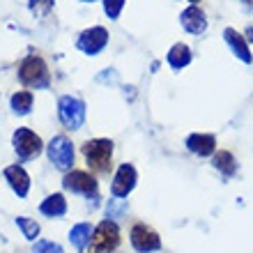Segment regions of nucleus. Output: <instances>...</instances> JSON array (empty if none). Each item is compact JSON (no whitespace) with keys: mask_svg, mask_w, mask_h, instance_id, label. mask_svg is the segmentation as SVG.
<instances>
[{"mask_svg":"<svg viewBox=\"0 0 253 253\" xmlns=\"http://www.w3.org/2000/svg\"><path fill=\"white\" fill-rule=\"evenodd\" d=\"M223 40H226V44L230 46V51H233L242 62H251L253 60L251 51H249V42L244 40V35H240L235 28H226V30H223Z\"/></svg>","mask_w":253,"mask_h":253,"instance_id":"ddd939ff","label":"nucleus"},{"mask_svg":"<svg viewBox=\"0 0 253 253\" xmlns=\"http://www.w3.org/2000/svg\"><path fill=\"white\" fill-rule=\"evenodd\" d=\"M131 247L138 253H152V251H159L161 249V240L150 226L136 223V226L131 228Z\"/></svg>","mask_w":253,"mask_h":253,"instance_id":"1a4fd4ad","label":"nucleus"},{"mask_svg":"<svg viewBox=\"0 0 253 253\" xmlns=\"http://www.w3.org/2000/svg\"><path fill=\"white\" fill-rule=\"evenodd\" d=\"M55 0H30L28 2V7H30V12L37 16V19H44V16H48V12L53 9Z\"/></svg>","mask_w":253,"mask_h":253,"instance_id":"412c9836","label":"nucleus"},{"mask_svg":"<svg viewBox=\"0 0 253 253\" xmlns=\"http://www.w3.org/2000/svg\"><path fill=\"white\" fill-rule=\"evenodd\" d=\"M120 244V228L115 226V221L106 219L101 221L99 226L92 230V237H90V251L87 253H113Z\"/></svg>","mask_w":253,"mask_h":253,"instance_id":"f03ea898","label":"nucleus"},{"mask_svg":"<svg viewBox=\"0 0 253 253\" xmlns=\"http://www.w3.org/2000/svg\"><path fill=\"white\" fill-rule=\"evenodd\" d=\"M16 226L21 228V233H23V237L30 242L37 240V235H40V223L35 219H28V216H16Z\"/></svg>","mask_w":253,"mask_h":253,"instance_id":"aec40b11","label":"nucleus"},{"mask_svg":"<svg viewBox=\"0 0 253 253\" xmlns=\"http://www.w3.org/2000/svg\"><path fill=\"white\" fill-rule=\"evenodd\" d=\"M46 152L55 168L69 170V168L74 166V145L67 136H55V138H51V143L46 145Z\"/></svg>","mask_w":253,"mask_h":253,"instance_id":"39448f33","label":"nucleus"},{"mask_svg":"<svg viewBox=\"0 0 253 253\" xmlns=\"http://www.w3.org/2000/svg\"><path fill=\"white\" fill-rule=\"evenodd\" d=\"M214 168L221 170L226 177H230L237 170V161H235V157L230 152H216L214 154Z\"/></svg>","mask_w":253,"mask_h":253,"instance_id":"6ab92c4d","label":"nucleus"},{"mask_svg":"<svg viewBox=\"0 0 253 253\" xmlns=\"http://www.w3.org/2000/svg\"><path fill=\"white\" fill-rule=\"evenodd\" d=\"M125 7V0H104V12L108 14V19H118Z\"/></svg>","mask_w":253,"mask_h":253,"instance_id":"5701e85b","label":"nucleus"},{"mask_svg":"<svg viewBox=\"0 0 253 253\" xmlns=\"http://www.w3.org/2000/svg\"><path fill=\"white\" fill-rule=\"evenodd\" d=\"M40 212L44 214V216H51V219H55V216H65V212H67L65 196H62V193H53V196H48V198L40 205Z\"/></svg>","mask_w":253,"mask_h":253,"instance_id":"2eb2a0df","label":"nucleus"},{"mask_svg":"<svg viewBox=\"0 0 253 253\" xmlns=\"http://www.w3.org/2000/svg\"><path fill=\"white\" fill-rule=\"evenodd\" d=\"M62 187L72 193H81V196H94L97 193V180L85 170H69L62 177Z\"/></svg>","mask_w":253,"mask_h":253,"instance_id":"6e6552de","label":"nucleus"},{"mask_svg":"<svg viewBox=\"0 0 253 253\" xmlns=\"http://www.w3.org/2000/svg\"><path fill=\"white\" fill-rule=\"evenodd\" d=\"M189 2H193V5H196V2H200V0H189Z\"/></svg>","mask_w":253,"mask_h":253,"instance_id":"bb28decb","label":"nucleus"},{"mask_svg":"<svg viewBox=\"0 0 253 253\" xmlns=\"http://www.w3.org/2000/svg\"><path fill=\"white\" fill-rule=\"evenodd\" d=\"M9 104H12V111L16 115H28L30 113V108H33V92H30V90L14 92L12 99H9Z\"/></svg>","mask_w":253,"mask_h":253,"instance_id":"f3484780","label":"nucleus"},{"mask_svg":"<svg viewBox=\"0 0 253 253\" xmlns=\"http://www.w3.org/2000/svg\"><path fill=\"white\" fill-rule=\"evenodd\" d=\"M90 237H92V228L87 223H76L69 233V242H72L76 249H85L90 244Z\"/></svg>","mask_w":253,"mask_h":253,"instance_id":"a211bd4d","label":"nucleus"},{"mask_svg":"<svg viewBox=\"0 0 253 253\" xmlns=\"http://www.w3.org/2000/svg\"><path fill=\"white\" fill-rule=\"evenodd\" d=\"M136 180H138L136 168H133L131 164H122L113 177V184H111L113 196L115 198H126V196L133 191V187H136Z\"/></svg>","mask_w":253,"mask_h":253,"instance_id":"9d476101","label":"nucleus"},{"mask_svg":"<svg viewBox=\"0 0 253 253\" xmlns=\"http://www.w3.org/2000/svg\"><path fill=\"white\" fill-rule=\"evenodd\" d=\"M180 23H182V28H184L189 35H196V37H198V35H203L207 30L205 14H203V9H200V7H196V5L187 7V9L180 14Z\"/></svg>","mask_w":253,"mask_h":253,"instance_id":"9b49d317","label":"nucleus"},{"mask_svg":"<svg viewBox=\"0 0 253 253\" xmlns=\"http://www.w3.org/2000/svg\"><path fill=\"white\" fill-rule=\"evenodd\" d=\"M242 2H244L247 7H253V0H242Z\"/></svg>","mask_w":253,"mask_h":253,"instance_id":"a878e982","label":"nucleus"},{"mask_svg":"<svg viewBox=\"0 0 253 253\" xmlns=\"http://www.w3.org/2000/svg\"><path fill=\"white\" fill-rule=\"evenodd\" d=\"M12 145L23 161L40 157L42 147H44L42 145V138L35 131H30V129H16L12 136Z\"/></svg>","mask_w":253,"mask_h":253,"instance_id":"423d86ee","label":"nucleus"},{"mask_svg":"<svg viewBox=\"0 0 253 253\" xmlns=\"http://www.w3.org/2000/svg\"><path fill=\"white\" fill-rule=\"evenodd\" d=\"M189 62H191V48L187 44H175L168 51V65L173 67V69H184Z\"/></svg>","mask_w":253,"mask_h":253,"instance_id":"dca6fc26","label":"nucleus"},{"mask_svg":"<svg viewBox=\"0 0 253 253\" xmlns=\"http://www.w3.org/2000/svg\"><path fill=\"white\" fill-rule=\"evenodd\" d=\"M81 2H94V0H81Z\"/></svg>","mask_w":253,"mask_h":253,"instance_id":"cd10ccee","label":"nucleus"},{"mask_svg":"<svg viewBox=\"0 0 253 253\" xmlns=\"http://www.w3.org/2000/svg\"><path fill=\"white\" fill-rule=\"evenodd\" d=\"M83 154H85L87 166L97 170V173H106L111 168V157H113V143L108 138H97L87 140L83 145Z\"/></svg>","mask_w":253,"mask_h":253,"instance_id":"7ed1b4c3","label":"nucleus"},{"mask_svg":"<svg viewBox=\"0 0 253 253\" xmlns=\"http://www.w3.org/2000/svg\"><path fill=\"white\" fill-rule=\"evenodd\" d=\"M58 115H60V122L67 126V129H81L83 122H85V104L72 94H65L58 101Z\"/></svg>","mask_w":253,"mask_h":253,"instance_id":"20e7f679","label":"nucleus"},{"mask_svg":"<svg viewBox=\"0 0 253 253\" xmlns=\"http://www.w3.org/2000/svg\"><path fill=\"white\" fill-rule=\"evenodd\" d=\"M33 253H65V251H62V247L60 244H55V242L40 240V242H35Z\"/></svg>","mask_w":253,"mask_h":253,"instance_id":"4be33fe9","label":"nucleus"},{"mask_svg":"<svg viewBox=\"0 0 253 253\" xmlns=\"http://www.w3.org/2000/svg\"><path fill=\"white\" fill-rule=\"evenodd\" d=\"M244 40H247V42H253V23L247 28V33H244Z\"/></svg>","mask_w":253,"mask_h":253,"instance_id":"393cba45","label":"nucleus"},{"mask_svg":"<svg viewBox=\"0 0 253 253\" xmlns=\"http://www.w3.org/2000/svg\"><path fill=\"white\" fill-rule=\"evenodd\" d=\"M106 44H108V30L106 28H101V26H94V28L83 30L81 37H79V42H76V46L87 55L101 53V51L106 48Z\"/></svg>","mask_w":253,"mask_h":253,"instance_id":"0eeeda50","label":"nucleus"},{"mask_svg":"<svg viewBox=\"0 0 253 253\" xmlns=\"http://www.w3.org/2000/svg\"><path fill=\"white\" fill-rule=\"evenodd\" d=\"M19 79L23 85L35 87V90H46L51 85V74H48L46 62L40 55H28L19 67Z\"/></svg>","mask_w":253,"mask_h":253,"instance_id":"f257e3e1","label":"nucleus"},{"mask_svg":"<svg viewBox=\"0 0 253 253\" xmlns=\"http://www.w3.org/2000/svg\"><path fill=\"white\" fill-rule=\"evenodd\" d=\"M5 180L9 182L12 191L19 196V198H26L28 191H30V175L26 173L23 166H7L5 168Z\"/></svg>","mask_w":253,"mask_h":253,"instance_id":"f8f14e48","label":"nucleus"},{"mask_svg":"<svg viewBox=\"0 0 253 253\" xmlns=\"http://www.w3.org/2000/svg\"><path fill=\"white\" fill-rule=\"evenodd\" d=\"M187 147L198 157H210L216 150V138L212 133H191L187 138Z\"/></svg>","mask_w":253,"mask_h":253,"instance_id":"4468645a","label":"nucleus"},{"mask_svg":"<svg viewBox=\"0 0 253 253\" xmlns=\"http://www.w3.org/2000/svg\"><path fill=\"white\" fill-rule=\"evenodd\" d=\"M126 210V203L125 200H120V203H118V200H111V203H108V219H115V216H118V214L120 212H125Z\"/></svg>","mask_w":253,"mask_h":253,"instance_id":"b1692460","label":"nucleus"}]
</instances>
